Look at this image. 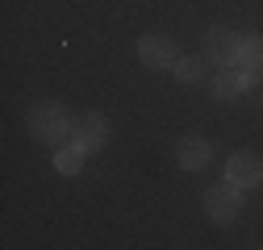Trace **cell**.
Instances as JSON below:
<instances>
[{
  "label": "cell",
  "mask_w": 263,
  "mask_h": 250,
  "mask_svg": "<svg viewBox=\"0 0 263 250\" xmlns=\"http://www.w3.org/2000/svg\"><path fill=\"white\" fill-rule=\"evenodd\" d=\"M238 46H242V34L213 25L205 34V62H217V71L221 67H238Z\"/></svg>",
  "instance_id": "4"
},
{
  "label": "cell",
  "mask_w": 263,
  "mask_h": 250,
  "mask_svg": "<svg viewBox=\"0 0 263 250\" xmlns=\"http://www.w3.org/2000/svg\"><path fill=\"white\" fill-rule=\"evenodd\" d=\"M176 163H180L184 171H205V167L213 163V146H209L205 138L188 134V138L176 142Z\"/></svg>",
  "instance_id": "7"
},
{
  "label": "cell",
  "mask_w": 263,
  "mask_h": 250,
  "mask_svg": "<svg viewBox=\"0 0 263 250\" xmlns=\"http://www.w3.org/2000/svg\"><path fill=\"white\" fill-rule=\"evenodd\" d=\"M138 58H142V67L151 71H176V62L184 58L180 46L172 38H163V34H142L138 38Z\"/></svg>",
  "instance_id": "3"
},
{
  "label": "cell",
  "mask_w": 263,
  "mask_h": 250,
  "mask_svg": "<svg viewBox=\"0 0 263 250\" xmlns=\"http://www.w3.org/2000/svg\"><path fill=\"white\" fill-rule=\"evenodd\" d=\"M71 142H76V146H84L88 154L105 150V146H109V121H105L101 113L80 117V121H76V130H71Z\"/></svg>",
  "instance_id": "6"
},
{
  "label": "cell",
  "mask_w": 263,
  "mask_h": 250,
  "mask_svg": "<svg viewBox=\"0 0 263 250\" xmlns=\"http://www.w3.org/2000/svg\"><path fill=\"white\" fill-rule=\"evenodd\" d=\"M201 204H205V213H209V221L230 225V221H238V213H242V187L230 183V179H221V183H213L209 192H205Z\"/></svg>",
  "instance_id": "2"
},
{
  "label": "cell",
  "mask_w": 263,
  "mask_h": 250,
  "mask_svg": "<svg viewBox=\"0 0 263 250\" xmlns=\"http://www.w3.org/2000/svg\"><path fill=\"white\" fill-rule=\"evenodd\" d=\"M84 159H88V150H84V146H76V142L54 146V171H59V175H80Z\"/></svg>",
  "instance_id": "9"
},
{
  "label": "cell",
  "mask_w": 263,
  "mask_h": 250,
  "mask_svg": "<svg viewBox=\"0 0 263 250\" xmlns=\"http://www.w3.org/2000/svg\"><path fill=\"white\" fill-rule=\"evenodd\" d=\"M25 130H29V138L42 142V146H63V142H71L76 121L67 117V105H59V100H38L34 109L25 113Z\"/></svg>",
  "instance_id": "1"
},
{
  "label": "cell",
  "mask_w": 263,
  "mask_h": 250,
  "mask_svg": "<svg viewBox=\"0 0 263 250\" xmlns=\"http://www.w3.org/2000/svg\"><path fill=\"white\" fill-rule=\"evenodd\" d=\"M176 79H180L184 88L201 84V79H205V58H180V62H176Z\"/></svg>",
  "instance_id": "11"
},
{
  "label": "cell",
  "mask_w": 263,
  "mask_h": 250,
  "mask_svg": "<svg viewBox=\"0 0 263 250\" xmlns=\"http://www.w3.org/2000/svg\"><path fill=\"white\" fill-rule=\"evenodd\" d=\"M213 96L217 100H238L242 92H247V79H242V67H221L217 75H213Z\"/></svg>",
  "instance_id": "8"
},
{
  "label": "cell",
  "mask_w": 263,
  "mask_h": 250,
  "mask_svg": "<svg viewBox=\"0 0 263 250\" xmlns=\"http://www.w3.org/2000/svg\"><path fill=\"white\" fill-rule=\"evenodd\" d=\"M226 179L238 183L242 192H247V187H259L263 183V159H259L255 150H234L226 159Z\"/></svg>",
  "instance_id": "5"
},
{
  "label": "cell",
  "mask_w": 263,
  "mask_h": 250,
  "mask_svg": "<svg viewBox=\"0 0 263 250\" xmlns=\"http://www.w3.org/2000/svg\"><path fill=\"white\" fill-rule=\"evenodd\" d=\"M238 67L263 79V38H242V46H238Z\"/></svg>",
  "instance_id": "10"
}]
</instances>
